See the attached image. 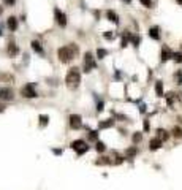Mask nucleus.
Masks as SVG:
<instances>
[{
  "label": "nucleus",
  "instance_id": "obj_16",
  "mask_svg": "<svg viewBox=\"0 0 182 190\" xmlns=\"http://www.w3.org/2000/svg\"><path fill=\"white\" fill-rule=\"evenodd\" d=\"M18 52H19V49H18V46H16L15 41L8 43V54H10V56H16Z\"/></svg>",
  "mask_w": 182,
  "mask_h": 190
},
{
  "label": "nucleus",
  "instance_id": "obj_1",
  "mask_svg": "<svg viewBox=\"0 0 182 190\" xmlns=\"http://www.w3.org/2000/svg\"><path fill=\"white\" fill-rule=\"evenodd\" d=\"M65 84H67V87L70 90H76L79 87V84H81V73H79L78 68L73 67V68L68 70V73L65 76Z\"/></svg>",
  "mask_w": 182,
  "mask_h": 190
},
{
  "label": "nucleus",
  "instance_id": "obj_36",
  "mask_svg": "<svg viewBox=\"0 0 182 190\" xmlns=\"http://www.w3.org/2000/svg\"><path fill=\"white\" fill-rule=\"evenodd\" d=\"M52 152L55 155H62V149H52Z\"/></svg>",
  "mask_w": 182,
  "mask_h": 190
},
{
  "label": "nucleus",
  "instance_id": "obj_20",
  "mask_svg": "<svg viewBox=\"0 0 182 190\" xmlns=\"http://www.w3.org/2000/svg\"><path fill=\"white\" fill-rule=\"evenodd\" d=\"M38 120H40V127H46V125L49 124V116L40 114V116H38Z\"/></svg>",
  "mask_w": 182,
  "mask_h": 190
},
{
  "label": "nucleus",
  "instance_id": "obj_32",
  "mask_svg": "<svg viewBox=\"0 0 182 190\" xmlns=\"http://www.w3.org/2000/svg\"><path fill=\"white\" fill-rule=\"evenodd\" d=\"M89 138H90V140H97V138H98V132L89 130Z\"/></svg>",
  "mask_w": 182,
  "mask_h": 190
},
{
  "label": "nucleus",
  "instance_id": "obj_18",
  "mask_svg": "<svg viewBox=\"0 0 182 190\" xmlns=\"http://www.w3.org/2000/svg\"><path fill=\"white\" fill-rule=\"evenodd\" d=\"M157 136H158L162 141H166L168 138H170V133H168L166 130H163V128H157Z\"/></svg>",
  "mask_w": 182,
  "mask_h": 190
},
{
  "label": "nucleus",
  "instance_id": "obj_2",
  "mask_svg": "<svg viewBox=\"0 0 182 190\" xmlns=\"http://www.w3.org/2000/svg\"><path fill=\"white\" fill-rule=\"evenodd\" d=\"M78 52L76 46H62L57 49V59L62 63H70L75 59V54Z\"/></svg>",
  "mask_w": 182,
  "mask_h": 190
},
{
  "label": "nucleus",
  "instance_id": "obj_12",
  "mask_svg": "<svg viewBox=\"0 0 182 190\" xmlns=\"http://www.w3.org/2000/svg\"><path fill=\"white\" fill-rule=\"evenodd\" d=\"M6 27L11 30V32H16L18 30V19L15 18V16H11V18H8V21H6Z\"/></svg>",
  "mask_w": 182,
  "mask_h": 190
},
{
  "label": "nucleus",
  "instance_id": "obj_27",
  "mask_svg": "<svg viewBox=\"0 0 182 190\" xmlns=\"http://www.w3.org/2000/svg\"><path fill=\"white\" fill-rule=\"evenodd\" d=\"M95 149L98 152H105L106 151V144L103 143V141H97V144H95Z\"/></svg>",
  "mask_w": 182,
  "mask_h": 190
},
{
  "label": "nucleus",
  "instance_id": "obj_21",
  "mask_svg": "<svg viewBox=\"0 0 182 190\" xmlns=\"http://www.w3.org/2000/svg\"><path fill=\"white\" fill-rule=\"evenodd\" d=\"M136 154H138V147H136V146H133V147L127 149V152H125V155H127V158H133Z\"/></svg>",
  "mask_w": 182,
  "mask_h": 190
},
{
  "label": "nucleus",
  "instance_id": "obj_6",
  "mask_svg": "<svg viewBox=\"0 0 182 190\" xmlns=\"http://www.w3.org/2000/svg\"><path fill=\"white\" fill-rule=\"evenodd\" d=\"M54 18H55V22H57L60 27L67 25V15L60 8H54Z\"/></svg>",
  "mask_w": 182,
  "mask_h": 190
},
{
  "label": "nucleus",
  "instance_id": "obj_31",
  "mask_svg": "<svg viewBox=\"0 0 182 190\" xmlns=\"http://www.w3.org/2000/svg\"><path fill=\"white\" fill-rule=\"evenodd\" d=\"M103 37H105L106 40H113V38H114V32H113V30H106V32L103 33Z\"/></svg>",
  "mask_w": 182,
  "mask_h": 190
},
{
  "label": "nucleus",
  "instance_id": "obj_37",
  "mask_svg": "<svg viewBox=\"0 0 182 190\" xmlns=\"http://www.w3.org/2000/svg\"><path fill=\"white\" fill-rule=\"evenodd\" d=\"M2 11H3V10H2V6H0V15H2Z\"/></svg>",
  "mask_w": 182,
  "mask_h": 190
},
{
  "label": "nucleus",
  "instance_id": "obj_29",
  "mask_svg": "<svg viewBox=\"0 0 182 190\" xmlns=\"http://www.w3.org/2000/svg\"><path fill=\"white\" fill-rule=\"evenodd\" d=\"M174 79H176V83H177L179 86H182V71H180V70H179V71H176Z\"/></svg>",
  "mask_w": 182,
  "mask_h": 190
},
{
  "label": "nucleus",
  "instance_id": "obj_13",
  "mask_svg": "<svg viewBox=\"0 0 182 190\" xmlns=\"http://www.w3.org/2000/svg\"><path fill=\"white\" fill-rule=\"evenodd\" d=\"M30 46H32V51H33V52H37V54H41V56H43V54H45V49H43V46H41V43H40V41H37V40H33V41L30 43Z\"/></svg>",
  "mask_w": 182,
  "mask_h": 190
},
{
  "label": "nucleus",
  "instance_id": "obj_35",
  "mask_svg": "<svg viewBox=\"0 0 182 190\" xmlns=\"http://www.w3.org/2000/svg\"><path fill=\"white\" fill-rule=\"evenodd\" d=\"M15 2H16V0H3L5 5H15Z\"/></svg>",
  "mask_w": 182,
  "mask_h": 190
},
{
  "label": "nucleus",
  "instance_id": "obj_7",
  "mask_svg": "<svg viewBox=\"0 0 182 190\" xmlns=\"http://www.w3.org/2000/svg\"><path fill=\"white\" fill-rule=\"evenodd\" d=\"M70 127L73 130H79L82 127V117L79 114H72L70 116Z\"/></svg>",
  "mask_w": 182,
  "mask_h": 190
},
{
  "label": "nucleus",
  "instance_id": "obj_8",
  "mask_svg": "<svg viewBox=\"0 0 182 190\" xmlns=\"http://www.w3.org/2000/svg\"><path fill=\"white\" fill-rule=\"evenodd\" d=\"M13 90L10 87H0V100H5V101H10L13 100Z\"/></svg>",
  "mask_w": 182,
  "mask_h": 190
},
{
  "label": "nucleus",
  "instance_id": "obj_14",
  "mask_svg": "<svg viewBox=\"0 0 182 190\" xmlns=\"http://www.w3.org/2000/svg\"><path fill=\"white\" fill-rule=\"evenodd\" d=\"M106 18H108V21H111V22L119 24V16H117V13H116L114 10H108V11H106Z\"/></svg>",
  "mask_w": 182,
  "mask_h": 190
},
{
  "label": "nucleus",
  "instance_id": "obj_28",
  "mask_svg": "<svg viewBox=\"0 0 182 190\" xmlns=\"http://www.w3.org/2000/svg\"><path fill=\"white\" fill-rule=\"evenodd\" d=\"M173 60L177 63H182V52H173Z\"/></svg>",
  "mask_w": 182,
  "mask_h": 190
},
{
  "label": "nucleus",
  "instance_id": "obj_34",
  "mask_svg": "<svg viewBox=\"0 0 182 190\" xmlns=\"http://www.w3.org/2000/svg\"><path fill=\"white\" fill-rule=\"evenodd\" d=\"M150 125H149V120H144V132H149Z\"/></svg>",
  "mask_w": 182,
  "mask_h": 190
},
{
  "label": "nucleus",
  "instance_id": "obj_33",
  "mask_svg": "<svg viewBox=\"0 0 182 190\" xmlns=\"http://www.w3.org/2000/svg\"><path fill=\"white\" fill-rule=\"evenodd\" d=\"M97 111H98V113L103 111V100H100L98 103H97Z\"/></svg>",
  "mask_w": 182,
  "mask_h": 190
},
{
  "label": "nucleus",
  "instance_id": "obj_17",
  "mask_svg": "<svg viewBox=\"0 0 182 190\" xmlns=\"http://www.w3.org/2000/svg\"><path fill=\"white\" fill-rule=\"evenodd\" d=\"M155 93H157V97H165L163 83H162V81H157V83H155Z\"/></svg>",
  "mask_w": 182,
  "mask_h": 190
},
{
  "label": "nucleus",
  "instance_id": "obj_39",
  "mask_svg": "<svg viewBox=\"0 0 182 190\" xmlns=\"http://www.w3.org/2000/svg\"><path fill=\"white\" fill-rule=\"evenodd\" d=\"M177 2H179V3H180V5H182V0H177Z\"/></svg>",
  "mask_w": 182,
  "mask_h": 190
},
{
  "label": "nucleus",
  "instance_id": "obj_26",
  "mask_svg": "<svg viewBox=\"0 0 182 190\" xmlns=\"http://www.w3.org/2000/svg\"><path fill=\"white\" fill-rule=\"evenodd\" d=\"M130 43H132L135 48H138V46H139V43H141V38H139L138 35H132V38H130Z\"/></svg>",
  "mask_w": 182,
  "mask_h": 190
},
{
  "label": "nucleus",
  "instance_id": "obj_22",
  "mask_svg": "<svg viewBox=\"0 0 182 190\" xmlns=\"http://www.w3.org/2000/svg\"><path fill=\"white\" fill-rule=\"evenodd\" d=\"M165 98H166L168 105H170V106H173V103H174V100H176V93L170 92V93H166V95H165Z\"/></svg>",
  "mask_w": 182,
  "mask_h": 190
},
{
  "label": "nucleus",
  "instance_id": "obj_9",
  "mask_svg": "<svg viewBox=\"0 0 182 190\" xmlns=\"http://www.w3.org/2000/svg\"><path fill=\"white\" fill-rule=\"evenodd\" d=\"M170 59H173V51L168 48V46H163L162 48V52H160V62H166V60H170Z\"/></svg>",
  "mask_w": 182,
  "mask_h": 190
},
{
  "label": "nucleus",
  "instance_id": "obj_23",
  "mask_svg": "<svg viewBox=\"0 0 182 190\" xmlns=\"http://www.w3.org/2000/svg\"><path fill=\"white\" fill-rule=\"evenodd\" d=\"M132 140H133V143H135V144L141 143V140H143V135H141V132H135V133H133V136H132Z\"/></svg>",
  "mask_w": 182,
  "mask_h": 190
},
{
  "label": "nucleus",
  "instance_id": "obj_10",
  "mask_svg": "<svg viewBox=\"0 0 182 190\" xmlns=\"http://www.w3.org/2000/svg\"><path fill=\"white\" fill-rule=\"evenodd\" d=\"M163 146V141L158 138V136H155V138H152L150 141H149V149L150 151H158V149Z\"/></svg>",
  "mask_w": 182,
  "mask_h": 190
},
{
  "label": "nucleus",
  "instance_id": "obj_3",
  "mask_svg": "<svg viewBox=\"0 0 182 190\" xmlns=\"http://www.w3.org/2000/svg\"><path fill=\"white\" fill-rule=\"evenodd\" d=\"M97 68V60L93 57V54L90 51H87L86 54H84V60H82V71L86 73H90L92 70Z\"/></svg>",
  "mask_w": 182,
  "mask_h": 190
},
{
  "label": "nucleus",
  "instance_id": "obj_38",
  "mask_svg": "<svg viewBox=\"0 0 182 190\" xmlns=\"http://www.w3.org/2000/svg\"><path fill=\"white\" fill-rule=\"evenodd\" d=\"M2 35H3V33H2V29H0V37H2Z\"/></svg>",
  "mask_w": 182,
  "mask_h": 190
},
{
  "label": "nucleus",
  "instance_id": "obj_19",
  "mask_svg": "<svg viewBox=\"0 0 182 190\" xmlns=\"http://www.w3.org/2000/svg\"><path fill=\"white\" fill-rule=\"evenodd\" d=\"M113 163V160L109 157H100L98 160H95V165H111Z\"/></svg>",
  "mask_w": 182,
  "mask_h": 190
},
{
  "label": "nucleus",
  "instance_id": "obj_5",
  "mask_svg": "<svg viewBox=\"0 0 182 190\" xmlns=\"http://www.w3.org/2000/svg\"><path fill=\"white\" fill-rule=\"evenodd\" d=\"M21 95L24 98H37L38 93L35 90V84L29 83V84H25L24 87H21Z\"/></svg>",
  "mask_w": 182,
  "mask_h": 190
},
{
  "label": "nucleus",
  "instance_id": "obj_24",
  "mask_svg": "<svg viewBox=\"0 0 182 190\" xmlns=\"http://www.w3.org/2000/svg\"><path fill=\"white\" fill-rule=\"evenodd\" d=\"M106 56H108V49H103V48L97 49V57H98V59H105Z\"/></svg>",
  "mask_w": 182,
  "mask_h": 190
},
{
  "label": "nucleus",
  "instance_id": "obj_15",
  "mask_svg": "<svg viewBox=\"0 0 182 190\" xmlns=\"http://www.w3.org/2000/svg\"><path fill=\"white\" fill-rule=\"evenodd\" d=\"M113 125H114V119H105V120H102L98 124V128L105 130V128H111Z\"/></svg>",
  "mask_w": 182,
  "mask_h": 190
},
{
  "label": "nucleus",
  "instance_id": "obj_4",
  "mask_svg": "<svg viewBox=\"0 0 182 190\" xmlns=\"http://www.w3.org/2000/svg\"><path fill=\"white\" fill-rule=\"evenodd\" d=\"M70 147H72L78 155H82V154H86L89 151V146H87V143L84 141V140H75V141H72Z\"/></svg>",
  "mask_w": 182,
  "mask_h": 190
},
{
  "label": "nucleus",
  "instance_id": "obj_30",
  "mask_svg": "<svg viewBox=\"0 0 182 190\" xmlns=\"http://www.w3.org/2000/svg\"><path fill=\"white\" fill-rule=\"evenodd\" d=\"M139 3L144 8H152V0H139Z\"/></svg>",
  "mask_w": 182,
  "mask_h": 190
},
{
  "label": "nucleus",
  "instance_id": "obj_25",
  "mask_svg": "<svg viewBox=\"0 0 182 190\" xmlns=\"http://www.w3.org/2000/svg\"><path fill=\"white\" fill-rule=\"evenodd\" d=\"M171 135H173L174 138H182V128L180 127H174L171 130Z\"/></svg>",
  "mask_w": 182,
  "mask_h": 190
},
{
  "label": "nucleus",
  "instance_id": "obj_11",
  "mask_svg": "<svg viewBox=\"0 0 182 190\" xmlns=\"http://www.w3.org/2000/svg\"><path fill=\"white\" fill-rule=\"evenodd\" d=\"M149 37L152 40H155V41H158V40H160V27L158 25L150 27V29H149Z\"/></svg>",
  "mask_w": 182,
  "mask_h": 190
}]
</instances>
